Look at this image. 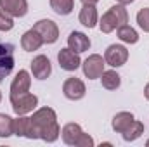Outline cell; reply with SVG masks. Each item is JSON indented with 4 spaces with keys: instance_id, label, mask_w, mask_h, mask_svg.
I'll return each instance as SVG.
<instances>
[{
    "instance_id": "obj_13",
    "label": "cell",
    "mask_w": 149,
    "mask_h": 147,
    "mask_svg": "<svg viewBox=\"0 0 149 147\" xmlns=\"http://www.w3.org/2000/svg\"><path fill=\"white\" fill-rule=\"evenodd\" d=\"M68 47H70L73 52H76V54H81V52H85V50L90 49V38L87 37L85 33L73 31V33H70V37H68Z\"/></svg>"
},
{
    "instance_id": "obj_9",
    "label": "cell",
    "mask_w": 149,
    "mask_h": 147,
    "mask_svg": "<svg viewBox=\"0 0 149 147\" xmlns=\"http://www.w3.org/2000/svg\"><path fill=\"white\" fill-rule=\"evenodd\" d=\"M57 61H59V66H61L64 71H76V69L80 68V64H81L78 54L73 52L70 47L59 50V54H57Z\"/></svg>"
},
{
    "instance_id": "obj_14",
    "label": "cell",
    "mask_w": 149,
    "mask_h": 147,
    "mask_svg": "<svg viewBox=\"0 0 149 147\" xmlns=\"http://www.w3.org/2000/svg\"><path fill=\"white\" fill-rule=\"evenodd\" d=\"M42 45H43V40H42V37H40V33L35 31L33 28H31V30H28V31L23 35V38H21V47H23L26 52L38 50Z\"/></svg>"
},
{
    "instance_id": "obj_10",
    "label": "cell",
    "mask_w": 149,
    "mask_h": 147,
    "mask_svg": "<svg viewBox=\"0 0 149 147\" xmlns=\"http://www.w3.org/2000/svg\"><path fill=\"white\" fill-rule=\"evenodd\" d=\"M0 9L12 17H23L28 12L26 0H0Z\"/></svg>"
},
{
    "instance_id": "obj_20",
    "label": "cell",
    "mask_w": 149,
    "mask_h": 147,
    "mask_svg": "<svg viewBox=\"0 0 149 147\" xmlns=\"http://www.w3.org/2000/svg\"><path fill=\"white\" fill-rule=\"evenodd\" d=\"M144 133V125L141 123V121H132V125L123 132V139L127 140V142H134V140H137L141 135Z\"/></svg>"
},
{
    "instance_id": "obj_5",
    "label": "cell",
    "mask_w": 149,
    "mask_h": 147,
    "mask_svg": "<svg viewBox=\"0 0 149 147\" xmlns=\"http://www.w3.org/2000/svg\"><path fill=\"white\" fill-rule=\"evenodd\" d=\"M83 66V74L90 80H95V78H101L104 73V66H106V61L99 55V54H92L85 59V62L81 64Z\"/></svg>"
},
{
    "instance_id": "obj_15",
    "label": "cell",
    "mask_w": 149,
    "mask_h": 147,
    "mask_svg": "<svg viewBox=\"0 0 149 147\" xmlns=\"http://www.w3.org/2000/svg\"><path fill=\"white\" fill-rule=\"evenodd\" d=\"M81 133H83V130H81L80 125H76V123H68V125L63 128V132H61L63 142L68 144V146H76V140H78V137H80Z\"/></svg>"
},
{
    "instance_id": "obj_8",
    "label": "cell",
    "mask_w": 149,
    "mask_h": 147,
    "mask_svg": "<svg viewBox=\"0 0 149 147\" xmlns=\"http://www.w3.org/2000/svg\"><path fill=\"white\" fill-rule=\"evenodd\" d=\"M63 92L64 95L70 99V101H80L83 95H85V83L80 80V78H68L63 85Z\"/></svg>"
},
{
    "instance_id": "obj_24",
    "label": "cell",
    "mask_w": 149,
    "mask_h": 147,
    "mask_svg": "<svg viewBox=\"0 0 149 147\" xmlns=\"http://www.w3.org/2000/svg\"><path fill=\"white\" fill-rule=\"evenodd\" d=\"M137 23L146 33H149V7H144L137 12Z\"/></svg>"
},
{
    "instance_id": "obj_12",
    "label": "cell",
    "mask_w": 149,
    "mask_h": 147,
    "mask_svg": "<svg viewBox=\"0 0 149 147\" xmlns=\"http://www.w3.org/2000/svg\"><path fill=\"white\" fill-rule=\"evenodd\" d=\"M30 85H31V78L30 73L21 69L19 73L16 74V78L12 80L10 83V95H19V94H26L30 90Z\"/></svg>"
},
{
    "instance_id": "obj_2",
    "label": "cell",
    "mask_w": 149,
    "mask_h": 147,
    "mask_svg": "<svg viewBox=\"0 0 149 147\" xmlns=\"http://www.w3.org/2000/svg\"><path fill=\"white\" fill-rule=\"evenodd\" d=\"M127 21H128L127 9H125V5L118 3V5H113L111 9L101 17L99 26H101V31L102 33H111L114 30H118L120 26L127 24Z\"/></svg>"
},
{
    "instance_id": "obj_19",
    "label": "cell",
    "mask_w": 149,
    "mask_h": 147,
    "mask_svg": "<svg viewBox=\"0 0 149 147\" xmlns=\"http://www.w3.org/2000/svg\"><path fill=\"white\" fill-rule=\"evenodd\" d=\"M50 7L59 16H68L73 12L74 0H50Z\"/></svg>"
},
{
    "instance_id": "obj_1",
    "label": "cell",
    "mask_w": 149,
    "mask_h": 147,
    "mask_svg": "<svg viewBox=\"0 0 149 147\" xmlns=\"http://www.w3.org/2000/svg\"><path fill=\"white\" fill-rule=\"evenodd\" d=\"M59 133H61V128L57 125V116L54 109L42 107L31 116V139L56 142L59 139Z\"/></svg>"
},
{
    "instance_id": "obj_23",
    "label": "cell",
    "mask_w": 149,
    "mask_h": 147,
    "mask_svg": "<svg viewBox=\"0 0 149 147\" xmlns=\"http://www.w3.org/2000/svg\"><path fill=\"white\" fill-rule=\"evenodd\" d=\"M14 133V119L7 114H0V137L7 139Z\"/></svg>"
},
{
    "instance_id": "obj_29",
    "label": "cell",
    "mask_w": 149,
    "mask_h": 147,
    "mask_svg": "<svg viewBox=\"0 0 149 147\" xmlns=\"http://www.w3.org/2000/svg\"><path fill=\"white\" fill-rule=\"evenodd\" d=\"M144 95H146V99L149 101V83L146 85V88H144Z\"/></svg>"
},
{
    "instance_id": "obj_3",
    "label": "cell",
    "mask_w": 149,
    "mask_h": 147,
    "mask_svg": "<svg viewBox=\"0 0 149 147\" xmlns=\"http://www.w3.org/2000/svg\"><path fill=\"white\" fill-rule=\"evenodd\" d=\"M10 104H12V111L17 116L28 114L37 107L38 104V97L33 94H19V95H10Z\"/></svg>"
},
{
    "instance_id": "obj_25",
    "label": "cell",
    "mask_w": 149,
    "mask_h": 147,
    "mask_svg": "<svg viewBox=\"0 0 149 147\" xmlns=\"http://www.w3.org/2000/svg\"><path fill=\"white\" fill-rule=\"evenodd\" d=\"M12 26H14L12 16H9L7 12L0 10V31H9V30H12Z\"/></svg>"
},
{
    "instance_id": "obj_30",
    "label": "cell",
    "mask_w": 149,
    "mask_h": 147,
    "mask_svg": "<svg viewBox=\"0 0 149 147\" xmlns=\"http://www.w3.org/2000/svg\"><path fill=\"white\" fill-rule=\"evenodd\" d=\"M146 146H148V147H149V140H148V142H146Z\"/></svg>"
},
{
    "instance_id": "obj_26",
    "label": "cell",
    "mask_w": 149,
    "mask_h": 147,
    "mask_svg": "<svg viewBox=\"0 0 149 147\" xmlns=\"http://www.w3.org/2000/svg\"><path fill=\"white\" fill-rule=\"evenodd\" d=\"M76 146L78 147H94V139L88 135V133H81L76 140Z\"/></svg>"
},
{
    "instance_id": "obj_6",
    "label": "cell",
    "mask_w": 149,
    "mask_h": 147,
    "mask_svg": "<svg viewBox=\"0 0 149 147\" xmlns=\"http://www.w3.org/2000/svg\"><path fill=\"white\" fill-rule=\"evenodd\" d=\"M33 30L40 33V37L43 40V43H54L59 38V28L54 21L50 19H40L37 24L33 26Z\"/></svg>"
},
{
    "instance_id": "obj_7",
    "label": "cell",
    "mask_w": 149,
    "mask_h": 147,
    "mask_svg": "<svg viewBox=\"0 0 149 147\" xmlns=\"http://www.w3.org/2000/svg\"><path fill=\"white\" fill-rule=\"evenodd\" d=\"M128 59V50L123 47V45H109L104 52V61L106 64H109L113 68H120L127 62Z\"/></svg>"
},
{
    "instance_id": "obj_4",
    "label": "cell",
    "mask_w": 149,
    "mask_h": 147,
    "mask_svg": "<svg viewBox=\"0 0 149 147\" xmlns=\"http://www.w3.org/2000/svg\"><path fill=\"white\" fill-rule=\"evenodd\" d=\"M14 68V45L0 42V81L7 78Z\"/></svg>"
},
{
    "instance_id": "obj_18",
    "label": "cell",
    "mask_w": 149,
    "mask_h": 147,
    "mask_svg": "<svg viewBox=\"0 0 149 147\" xmlns=\"http://www.w3.org/2000/svg\"><path fill=\"white\" fill-rule=\"evenodd\" d=\"M80 23L87 28H94L97 24V10L95 5H83L80 10Z\"/></svg>"
},
{
    "instance_id": "obj_27",
    "label": "cell",
    "mask_w": 149,
    "mask_h": 147,
    "mask_svg": "<svg viewBox=\"0 0 149 147\" xmlns=\"http://www.w3.org/2000/svg\"><path fill=\"white\" fill-rule=\"evenodd\" d=\"M83 2V5H95L99 0H81Z\"/></svg>"
},
{
    "instance_id": "obj_31",
    "label": "cell",
    "mask_w": 149,
    "mask_h": 147,
    "mask_svg": "<svg viewBox=\"0 0 149 147\" xmlns=\"http://www.w3.org/2000/svg\"><path fill=\"white\" fill-rule=\"evenodd\" d=\"M0 101H2V92H0Z\"/></svg>"
},
{
    "instance_id": "obj_22",
    "label": "cell",
    "mask_w": 149,
    "mask_h": 147,
    "mask_svg": "<svg viewBox=\"0 0 149 147\" xmlns=\"http://www.w3.org/2000/svg\"><path fill=\"white\" fill-rule=\"evenodd\" d=\"M101 80H102V87L106 90H116L120 87V83H121L120 74L116 73V71H104Z\"/></svg>"
},
{
    "instance_id": "obj_17",
    "label": "cell",
    "mask_w": 149,
    "mask_h": 147,
    "mask_svg": "<svg viewBox=\"0 0 149 147\" xmlns=\"http://www.w3.org/2000/svg\"><path fill=\"white\" fill-rule=\"evenodd\" d=\"M14 135L31 139V118H26L24 114L14 119Z\"/></svg>"
},
{
    "instance_id": "obj_28",
    "label": "cell",
    "mask_w": 149,
    "mask_h": 147,
    "mask_svg": "<svg viewBox=\"0 0 149 147\" xmlns=\"http://www.w3.org/2000/svg\"><path fill=\"white\" fill-rule=\"evenodd\" d=\"M134 0H118V3H121V5H128V3H132Z\"/></svg>"
},
{
    "instance_id": "obj_21",
    "label": "cell",
    "mask_w": 149,
    "mask_h": 147,
    "mask_svg": "<svg viewBox=\"0 0 149 147\" xmlns=\"http://www.w3.org/2000/svg\"><path fill=\"white\" fill-rule=\"evenodd\" d=\"M118 38L125 43H137L139 42V35L134 28H130L128 24H123L118 28Z\"/></svg>"
},
{
    "instance_id": "obj_11",
    "label": "cell",
    "mask_w": 149,
    "mask_h": 147,
    "mask_svg": "<svg viewBox=\"0 0 149 147\" xmlns=\"http://www.w3.org/2000/svg\"><path fill=\"white\" fill-rule=\"evenodd\" d=\"M31 71H33V76L38 78V80L49 78L50 73H52V66H50L49 57H45V55H37V57L31 61Z\"/></svg>"
},
{
    "instance_id": "obj_16",
    "label": "cell",
    "mask_w": 149,
    "mask_h": 147,
    "mask_svg": "<svg viewBox=\"0 0 149 147\" xmlns=\"http://www.w3.org/2000/svg\"><path fill=\"white\" fill-rule=\"evenodd\" d=\"M135 118H134V114L132 112H127V111H123V112H118L114 118H113V130L114 132H118V133H123L130 125H132V121H134Z\"/></svg>"
}]
</instances>
